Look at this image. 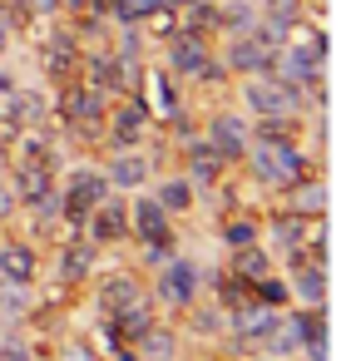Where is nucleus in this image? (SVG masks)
Instances as JSON below:
<instances>
[{
  "label": "nucleus",
  "mask_w": 361,
  "mask_h": 361,
  "mask_svg": "<svg viewBox=\"0 0 361 361\" xmlns=\"http://www.w3.org/2000/svg\"><path fill=\"white\" fill-rule=\"evenodd\" d=\"M243 169H247V183H252V188H262V193H287L297 178L312 173V159H307L302 139H282V144L247 139Z\"/></svg>",
  "instance_id": "f257e3e1"
},
{
  "label": "nucleus",
  "mask_w": 361,
  "mask_h": 361,
  "mask_svg": "<svg viewBox=\"0 0 361 361\" xmlns=\"http://www.w3.org/2000/svg\"><path fill=\"white\" fill-rule=\"evenodd\" d=\"M164 70L173 80H198V85H223L228 70L218 65V50L208 35H193V30H173L164 40Z\"/></svg>",
  "instance_id": "f03ea898"
},
{
  "label": "nucleus",
  "mask_w": 361,
  "mask_h": 361,
  "mask_svg": "<svg viewBox=\"0 0 361 361\" xmlns=\"http://www.w3.org/2000/svg\"><path fill=\"white\" fill-rule=\"evenodd\" d=\"M149 297L159 302V312H188L198 297H208V272L193 262V257H183V252H173L159 272H154V282H149Z\"/></svg>",
  "instance_id": "7ed1b4c3"
},
{
  "label": "nucleus",
  "mask_w": 361,
  "mask_h": 361,
  "mask_svg": "<svg viewBox=\"0 0 361 361\" xmlns=\"http://www.w3.org/2000/svg\"><path fill=\"white\" fill-rule=\"evenodd\" d=\"M238 104L247 119H277V114H307V94L277 75H243L238 80Z\"/></svg>",
  "instance_id": "20e7f679"
},
{
  "label": "nucleus",
  "mask_w": 361,
  "mask_h": 361,
  "mask_svg": "<svg viewBox=\"0 0 361 361\" xmlns=\"http://www.w3.org/2000/svg\"><path fill=\"white\" fill-rule=\"evenodd\" d=\"M154 134V114L149 104L129 90V94H114L109 99V114H104V144L109 149H144Z\"/></svg>",
  "instance_id": "39448f33"
},
{
  "label": "nucleus",
  "mask_w": 361,
  "mask_h": 361,
  "mask_svg": "<svg viewBox=\"0 0 361 361\" xmlns=\"http://www.w3.org/2000/svg\"><path fill=\"white\" fill-rule=\"evenodd\" d=\"M203 139L218 149V159L228 164V169H238L243 164V154H247V114L243 109H213L208 119H203Z\"/></svg>",
  "instance_id": "423d86ee"
},
{
  "label": "nucleus",
  "mask_w": 361,
  "mask_h": 361,
  "mask_svg": "<svg viewBox=\"0 0 361 361\" xmlns=\"http://www.w3.org/2000/svg\"><path fill=\"white\" fill-rule=\"evenodd\" d=\"M99 169H104L109 188L124 193V198L154 183V154H149V144H144V149H109V159H104Z\"/></svg>",
  "instance_id": "0eeeda50"
},
{
  "label": "nucleus",
  "mask_w": 361,
  "mask_h": 361,
  "mask_svg": "<svg viewBox=\"0 0 361 361\" xmlns=\"http://www.w3.org/2000/svg\"><path fill=\"white\" fill-rule=\"evenodd\" d=\"M272 55L277 50H267L252 30H243V35H223L218 65L228 70V80H243V75H267L272 70Z\"/></svg>",
  "instance_id": "6e6552de"
},
{
  "label": "nucleus",
  "mask_w": 361,
  "mask_h": 361,
  "mask_svg": "<svg viewBox=\"0 0 361 361\" xmlns=\"http://www.w3.org/2000/svg\"><path fill=\"white\" fill-rule=\"evenodd\" d=\"M178 149H183V178H188L198 193H213V188H223V183H228V164L218 159V149H213L203 134L183 139Z\"/></svg>",
  "instance_id": "1a4fd4ad"
},
{
  "label": "nucleus",
  "mask_w": 361,
  "mask_h": 361,
  "mask_svg": "<svg viewBox=\"0 0 361 361\" xmlns=\"http://www.w3.org/2000/svg\"><path fill=\"white\" fill-rule=\"evenodd\" d=\"M80 55H85L80 30H50V35H45V45H40V70L50 75V85L80 80Z\"/></svg>",
  "instance_id": "9d476101"
},
{
  "label": "nucleus",
  "mask_w": 361,
  "mask_h": 361,
  "mask_svg": "<svg viewBox=\"0 0 361 361\" xmlns=\"http://www.w3.org/2000/svg\"><path fill=\"white\" fill-rule=\"evenodd\" d=\"M85 238L99 243V247L129 243V198H124V193H109L104 203H94L90 218H85Z\"/></svg>",
  "instance_id": "9b49d317"
},
{
  "label": "nucleus",
  "mask_w": 361,
  "mask_h": 361,
  "mask_svg": "<svg viewBox=\"0 0 361 361\" xmlns=\"http://www.w3.org/2000/svg\"><path fill=\"white\" fill-rule=\"evenodd\" d=\"M99 243H90L85 233H75V238H60V247H55V272H60V287H80V282H90L94 272H99Z\"/></svg>",
  "instance_id": "f8f14e48"
},
{
  "label": "nucleus",
  "mask_w": 361,
  "mask_h": 361,
  "mask_svg": "<svg viewBox=\"0 0 361 361\" xmlns=\"http://www.w3.org/2000/svg\"><path fill=\"white\" fill-rule=\"evenodd\" d=\"M139 80H144V85H139L134 94L149 104V114H154V119H164V124H169L173 114H183V90H178V80H173L164 65H144V70H139Z\"/></svg>",
  "instance_id": "ddd939ff"
},
{
  "label": "nucleus",
  "mask_w": 361,
  "mask_h": 361,
  "mask_svg": "<svg viewBox=\"0 0 361 361\" xmlns=\"http://www.w3.org/2000/svg\"><path fill=\"white\" fill-rule=\"evenodd\" d=\"M139 297H149V282H144L139 272H109V277L99 282V292H94V302H99V317H114V312L134 307Z\"/></svg>",
  "instance_id": "4468645a"
},
{
  "label": "nucleus",
  "mask_w": 361,
  "mask_h": 361,
  "mask_svg": "<svg viewBox=\"0 0 361 361\" xmlns=\"http://www.w3.org/2000/svg\"><path fill=\"white\" fill-rule=\"evenodd\" d=\"M129 351H134V361H173V356H183V331L173 322H154L149 331H139L129 341Z\"/></svg>",
  "instance_id": "2eb2a0df"
},
{
  "label": "nucleus",
  "mask_w": 361,
  "mask_h": 361,
  "mask_svg": "<svg viewBox=\"0 0 361 361\" xmlns=\"http://www.w3.org/2000/svg\"><path fill=\"white\" fill-rule=\"evenodd\" d=\"M0 277L35 287V277H40V247L30 238H0Z\"/></svg>",
  "instance_id": "dca6fc26"
},
{
  "label": "nucleus",
  "mask_w": 361,
  "mask_h": 361,
  "mask_svg": "<svg viewBox=\"0 0 361 361\" xmlns=\"http://www.w3.org/2000/svg\"><path fill=\"white\" fill-rule=\"evenodd\" d=\"M149 193H154V203L178 223V218H188L193 208H198V188L183 178V173H164V178H154L149 183Z\"/></svg>",
  "instance_id": "f3484780"
},
{
  "label": "nucleus",
  "mask_w": 361,
  "mask_h": 361,
  "mask_svg": "<svg viewBox=\"0 0 361 361\" xmlns=\"http://www.w3.org/2000/svg\"><path fill=\"white\" fill-rule=\"evenodd\" d=\"M0 109H6L20 129H35V124H50V94L35 90V85H20L11 99H0Z\"/></svg>",
  "instance_id": "a211bd4d"
},
{
  "label": "nucleus",
  "mask_w": 361,
  "mask_h": 361,
  "mask_svg": "<svg viewBox=\"0 0 361 361\" xmlns=\"http://www.w3.org/2000/svg\"><path fill=\"white\" fill-rule=\"evenodd\" d=\"M292 307H326V262H302L287 272Z\"/></svg>",
  "instance_id": "6ab92c4d"
},
{
  "label": "nucleus",
  "mask_w": 361,
  "mask_h": 361,
  "mask_svg": "<svg viewBox=\"0 0 361 361\" xmlns=\"http://www.w3.org/2000/svg\"><path fill=\"white\" fill-rule=\"evenodd\" d=\"M228 272L243 277V282H257L267 272H277V257L262 247V243H247V247H228Z\"/></svg>",
  "instance_id": "aec40b11"
},
{
  "label": "nucleus",
  "mask_w": 361,
  "mask_h": 361,
  "mask_svg": "<svg viewBox=\"0 0 361 361\" xmlns=\"http://www.w3.org/2000/svg\"><path fill=\"white\" fill-rule=\"evenodd\" d=\"M282 208H292V213H326V178L312 169L307 178H297L282 193Z\"/></svg>",
  "instance_id": "412c9836"
},
{
  "label": "nucleus",
  "mask_w": 361,
  "mask_h": 361,
  "mask_svg": "<svg viewBox=\"0 0 361 361\" xmlns=\"http://www.w3.org/2000/svg\"><path fill=\"white\" fill-rule=\"evenodd\" d=\"M40 312V297L30 292V282H11V277H0V317L6 322H25Z\"/></svg>",
  "instance_id": "4be33fe9"
},
{
  "label": "nucleus",
  "mask_w": 361,
  "mask_h": 361,
  "mask_svg": "<svg viewBox=\"0 0 361 361\" xmlns=\"http://www.w3.org/2000/svg\"><path fill=\"white\" fill-rule=\"evenodd\" d=\"M247 243H262V218H247L243 208H233L223 218V247H247Z\"/></svg>",
  "instance_id": "5701e85b"
},
{
  "label": "nucleus",
  "mask_w": 361,
  "mask_h": 361,
  "mask_svg": "<svg viewBox=\"0 0 361 361\" xmlns=\"http://www.w3.org/2000/svg\"><path fill=\"white\" fill-rule=\"evenodd\" d=\"M154 11H164L159 0H109V20L114 25H144Z\"/></svg>",
  "instance_id": "b1692460"
},
{
  "label": "nucleus",
  "mask_w": 361,
  "mask_h": 361,
  "mask_svg": "<svg viewBox=\"0 0 361 361\" xmlns=\"http://www.w3.org/2000/svg\"><path fill=\"white\" fill-rule=\"evenodd\" d=\"M0 361H40L35 346H30V336L20 331V322H11L6 331H0Z\"/></svg>",
  "instance_id": "393cba45"
},
{
  "label": "nucleus",
  "mask_w": 361,
  "mask_h": 361,
  "mask_svg": "<svg viewBox=\"0 0 361 361\" xmlns=\"http://www.w3.org/2000/svg\"><path fill=\"white\" fill-rule=\"evenodd\" d=\"M252 297H257V302H267V307H292V287H287V277H282V272L257 277V282H252Z\"/></svg>",
  "instance_id": "a878e982"
},
{
  "label": "nucleus",
  "mask_w": 361,
  "mask_h": 361,
  "mask_svg": "<svg viewBox=\"0 0 361 361\" xmlns=\"http://www.w3.org/2000/svg\"><path fill=\"white\" fill-rule=\"evenodd\" d=\"M55 361H104V351H99L90 336H65L60 351H55Z\"/></svg>",
  "instance_id": "bb28decb"
},
{
  "label": "nucleus",
  "mask_w": 361,
  "mask_h": 361,
  "mask_svg": "<svg viewBox=\"0 0 361 361\" xmlns=\"http://www.w3.org/2000/svg\"><path fill=\"white\" fill-rule=\"evenodd\" d=\"M257 6H262V16H282V20H297L307 0H257Z\"/></svg>",
  "instance_id": "cd10ccee"
},
{
  "label": "nucleus",
  "mask_w": 361,
  "mask_h": 361,
  "mask_svg": "<svg viewBox=\"0 0 361 361\" xmlns=\"http://www.w3.org/2000/svg\"><path fill=\"white\" fill-rule=\"evenodd\" d=\"M16 218H20L16 188H11V178H0V228H6V223H16Z\"/></svg>",
  "instance_id": "c85d7f7f"
},
{
  "label": "nucleus",
  "mask_w": 361,
  "mask_h": 361,
  "mask_svg": "<svg viewBox=\"0 0 361 361\" xmlns=\"http://www.w3.org/2000/svg\"><path fill=\"white\" fill-rule=\"evenodd\" d=\"M20 90V80H16V70H6V60H0V99H11Z\"/></svg>",
  "instance_id": "c756f323"
},
{
  "label": "nucleus",
  "mask_w": 361,
  "mask_h": 361,
  "mask_svg": "<svg viewBox=\"0 0 361 361\" xmlns=\"http://www.w3.org/2000/svg\"><path fill=\"white\" fill-rule=\"evenodd\" d=\"M11 45H16V30H11V20H6V16H0V60L11 55Z\"/></svg>",
  "instance_id": "7c9ffc66"
},
{
  "label": "nucleus",
  "mask_w": 361,
  "mask_h": 361,
  "mask_svg": "<svg viewBox=\"0 0 361 361\" xmlns=\"http://www.w3.org/2000/svg\"><path fill=\"white\" fill-rule=\"evenodd\" d=\"M6 173H11V149L0 144V178H6Z\"/></svg>",
  "instance_id": "2f4dec72"
},
{
  "label": "nucleus",
  "mask_w": 361,
  "mask_h": 361,
  "mask_svg": "<svg viewBox=\"0 0 361 361\" xmlns=\"http://www.w3.org/2000/svg\"><path fill=\"white\" fill-rule=\"evenodd\" d=\"M173 361H183V356H173Z\"/></svg>",
  "instance_id": "473e14b6"
}]
</instances>
